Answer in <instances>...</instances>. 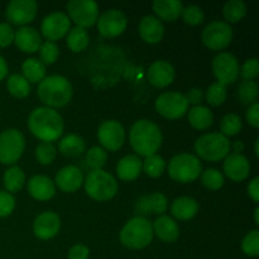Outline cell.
I'll use <instances>...</instances> for the list:
<instances>
[{"label":"cell","mask_w":259,"mask_h":259,"mask_svg":"<svg viewBox=\"0 0 259 259\" xmlns=\"http://www.w3.org/2000/svg\"><path fill=\"white\" fill-rule=\"evenodd\" d=\"M8 75V65L7 61L0 56V81L4 80Z\"/></svg>","instance_id":"cell-53"},{"label":"cell","mask_w":259,"mask_h":259,"mask_svg":"<svg viewBox=\"0 0 259 259\" xmlns=\"http://www.w3.org/2000/svg\"><path fill=\"white\" fill-rule=\"evenodd\" d=\"M108 159V153L103 147H93L89 149L86 154V162L89 167L93 169H101L106 163Z\"/></svg>","instance_id":"cell-40"},{"label":"cell","mask_w":259,"mask_h":259,"mask_svg":"<svg viewBox=\"0 0 259 259\" xmlns=\"http://www.w3.org/2000/svg\"><path fill=\"white\" fill-rule=\"evenodd\" d=\"M25 141L22 132L8 129L0 134V163L14 164L22 157Z\"/></svg>","instance_id":"cell-8"},{"label":"cell","mask_w":259,"mask_h":259,"mask_svg":"<svg viewBox=\"0 0 259 259\" xmlns=\"http://www.w3.org/2000/svg\"><path fill=\"white\" fill-rule=\"evenodd\" d=\"M201 182L206 189L215 191V190H219L223 187V185H224V176L218 169L207 168L206 171L201 172Z\"/></svg>","instance_id":"cell-39"},{"label":"cell","mask_w":259,"mask_h":259,"mask_svg":"<svg viewBox=\"0 0 259 259\" xmlns=\"http://www.w3.org/2000/svg\"><path fill=\"white\" fill-rule=\"evenodd\" d=\"M89 248L83 244H76L68 252V259H88L89 258Z\"/></svg>","instance_id":"cell-49"},{"label":"cell","mask_w":259,"mask_h":259,"mask_svg":"<svg viewBox=\"0 0 259 259\" xmlns=\"http://www.w3.org/2000/svg\"><path fill=\"white\" fill-rule=\"evenodd\" d=\"M67 12L76 27L85 29L98 22L99 7L93 0H71L67 3Z\"/></svg>","instance_id":"cell-11"},{"label":"cell","mask_w":259,"mask_h":259,"mask_svg":"<svg viewBox=\"0 0 259 259\" xmlns=\"http://www.w3.org/2000/svg\"><path fill=\"white\" fill-rule=\"evenodd\" d=\"M23 77L28 82H40L46 77V66L37 58H28L22 65Z\"/></svg>","instance_id":"cell-31"},{"label":"cell","mask_w":259,"mask_h":259,"mask_svg":"<svg viewBox=\"0 0 259 259\" xmlns=\"http://www.w3.org/2000/svg\"><path fill=\"white\" fill-rule=\"evenodd\" d=\"M89 38L86 29L80 27H75L68 32L67 34V46L72 52H81L89 46Z\"/></svg>","instance_id":"cell-33"},{"label":"cell","mask_w":259,"mask_h":259,"mask_svg":"<svg viewBox=\"0 0 259 259\" xmlns=\"http://www.w3.org/2000/svg\"><path fill=\"white\" fill-rule=\"evenodd\" d=\"M7 86L8 91H9L13 96H15V98L23 99L25 98V96L29 95V82H28L22 75L14 73V75L9 76V78H8L7 81Z\"/></svg>","instance_id":"cell-35"},{"label":"cell","mask_w":259,"mask_h":259,"mask_svg":"<svg viewBox=\"0 0 259 259\" xmlns=\"http://www.w3.org/2000/svg\"><path fill=\"white\" fill-rule=\"evenodd\" d=\"M224 172L230 180L235 182H240L247 179L248 175H249V162L243 154L230 153L225 157Z\"/></svg>","instance_id":"cell-19"},{"label":"cell","mask_w":259,"mask_h":259,"mask_svg":"<svg viewBox=\"0 0 259 259\" xmlns=\"http://www.w3.org/2000/svg\"><path fill=\"white\" fill-rule=\"evenodd\" d=\"M189 103L185 95L176 91L163 93L156 99V110L167 119H179L186 114Z\"/></svg>","instance_id":"cell-10"},{"label":"cell","mask_w":259,"mask_h":259,"mask_svg":"<svg viewBox=\"0 0 259 259\" xmlns=\"http://www.w3.org/2000/svg\"><path fill=\"white\" fill-rule=\"evenodd\" d=\"M230 142L220 133H209L200 137L195 142V151L200 158L205 161L217 162L229 154Z\"/></svg>","instance_id":"cell-6"},{"label":"cell","mask_w":259,"mask_h":259,"mask_svg":"<svg viewBox=\"0 0 259 259\" xmlns=\"http://www.w3.org/2000/svg\"><path fill=\"white\" fill-rule=\"evenodd\" d=\"M153 233H156L157 237L166 243H174L177 240L180 235V229L177 223L171 219L167 215H162L156 222L153 223Z\"/></svg>","instance_id":"cell-26"},{"label":"cell","mask_w":259,"mask_h":259,"mask_svg":"<svg viewBox=\"0 0 259 259\" xmlns=\"http://www.w3.org/2000/svg\"><path fill=\"white\" fill-rule=\"evenodd\" d=\"M71 20L65 13L62 12H55L51 13L50 15L43 19L42 25V33L48 40L53 42V40L61 39L70 32Z\"/></svg>","instance_id":"cell-16"},{"label":"cell","mask_w":259,"mask_h":259,"mask_svg":"<svg viewBox=\"0 0 259 259\" xmlns=\"http://www.w3.org/2000/svg\"><path fill=\"white\" fill-rule=\"evenodd\" d=\"M242 126V119H240L237 114H227V115L222 119V121H220V131H222L220 134L225 136L227 138L228 137L235 136V134L239 133Z\"/></svg>","instance_id":"cell-38"},{"label":"cell","mask_w":259,"mask_h":259,"mask_svg":"<svg viewBox=\"0 0 259 259\" xmlns=\"http://www.w3.org/2000/svg\"><path fill=\"white\" fill-rule=\"evenodd\" d=\"M3 182H4L5 189L9 194L10 192L20 191L25 184V175L20 167L13 166L5 171Z\"/></svg>","instance_id":"cell-32"},{"label":"cell","mask_w":259,"mask_h":259,"mask_svg":"<svg viewBox=\"0 0 259 259\" xmlns=\"http://www.w3.org/2000/svg\"><path fill=\"white\" fill-rule=\"evenodd\" d=\"M55 184L63 192H75L83 184L82 172L75 166H66L56 175Z\"/></svg>","instance_id":"cell-20"},{"label":"cell","mask_w":259,"mask_h":259,"mask_svg":"<svg viewBox=\"0 0 259 259\" xmlns=\"http://www.w3.org/2000/svg\"><path fill=\"white\" fill-rule=\"evenodd\" d=\"M185 99H186V101L189 104H194V105L197 106L201 103L202 99H204V91L199 88L190 89L186 93V95H185Z\"/></svg>","instance_id":"cell-50"},{"label":"cell","mask_w":259,"mask_h":259,"mask_svg":"<svg viewBox=\"0 0 259 259\" xmlns=\"http://www.w3.org/2000/svg\"><path fill=\"white\" fill-rule=\"evenodd\" d=\"M85 141L77 134H68L58 144V151L65 157H77L85 152Z\"/></svg>","instance_id":"cell-30"},{"label":"cell","mask_w":259,"mask_h":259,"mask_svg":"<svg viewBox=\"0 0 259 259\" xmlns=\"http://www.w3.org/2000/svg\"><path fill=\"white\" fill-rule=\"evenodd\" d=\"M189 121L191 126H194L197 131H205L211 126L212 121H214V115L209 108L197 105L189 111Z\"/></svg>","instance_id":"cell-29"},{"label":"cell","mask_w":259,"mask_h":259,"mask_svg":"<svg viewBox=\"0 0 259 259\" xmlns=\"http://www.w3.org/2000/svg\"><path fill=\"white\" fill-rule=\"evenodd\" d=\"M254 222L255 224L259 225V207H257V209L254 210Z\"/></svg>","instance_id":"cell-55"},{"label":"cell","mask_w":259,"mask_h":259,"mask_svg":"<svg viewBox=\"0 0 259 259\" xmlns=\"http://www.w3.org/2000/svg\"><path fill=\"white\" fill-rule=\"evenodd\" d=\"M212 71H214L218 82L227 86L229 83H234L239 77V62L232 53H219L212 60Z\"/></svg>","instance_id":"cell-12"},{"label":"cell","mask_w":259,"mask_h":259,"mask_svg":"<svg viewBox=\"0 0 259 259\" xmlns=\"http://www.w3.org/2000/svg\"><path fill=\"white\" fill-rule=\"evenodd\" d=\"M38 96L47 105V108H62L67 105L72 98V86L63 76H47L39 82Z\"/></svg>","instance_id":"cell-3"},{"label":"cell","mask_w":259,"mask_h":259,"mask_svg":"<svg viewBox=\"0 0 259 259\" xmlns=\"http://www.w3.org/2000/svg\"><path fill=\"white\" fill-rule=\"evenodd\" d=\"M37 10L38 5L34 0H12L8 4L5 15L12 24L25 25L34 20Z\"/></svg>","instance_id":"cell-14"},{"label":"cell","mask_w":259,"mask_h":259,"mask_svg":"<svg viewBox=\"0 0 259 259\" xmlns=\"http://www.w3.org/2000/svg\"><path fill=\"white\" fill-rule=\"evenodd\" d=\"M182 3L179 0H154L153 10L158 18L166 22H175L181 15Z\"/></svg>","instance_id":"cell-28"},{"label":"cell","mask_w":259,"mask_h":259,"mask_svg":"<svg viewBox=\"0 0 259 259\" xmlns=\"http://www.w3.org/2000/svg\"><path fill=\"white\" fill-rule=\"evenodd\" d=\"M14 42L20 51L25 53H34L39 50L42 40L40 35L34 28L22 27L14 33Z\"/></svg>","instance_id":"cell-24"},{"label":"cell","mask_w":259,"mask_h":259,"mask_svg":"<svg viewBox=\"0 0 259 259\" xmlns=\"http://www.w3.org/2000/svg\"><path fill=\"white\" fill-rule=\"evenodd\" d=\"M184 22L190 25H199L204 22L205 14L201 10V8L196 7V5H189V7L184 8L181 13Z\"/></svg>","instance_id":"cell-45"},{"label":"cell","mask_w":259,"mask_h":259,"mask_svg":"<svg viewBox=\"0 0 259 259\" xmlns=\"http://www.w3.org/2000/svg\"><path fill=\"white\" fill-rule=\"evenodd\" d=\"M223 13H224V17L228 22L237 23L242 20L247 14V5L242 0H230L224 5Z\"/></svg>","instance_id":"cell-34"},{"label":"cell","mask_w":259,"mask_h":259,"mask_svg":"<svg viewBox=\"0 0 259 259\" xmlns=\"http://www.w3.org/2000/svg\"><path fill=\"white\" fill-rule=\"evenodd\" d=\"M202 166L196 156L190 153H181L169 161L168 174L172 180L181 184L192 182L201 175Z\"/></svg>","instance_id":"cell-7"},{"label":"cell","mask_w":259,"mask_h":259,"mask_svg":"<svg viewBox=\"0 0 259 259\" xmlns=\"http://www.w3.org/2000/svg\"><path fill=\"white\" fill-rule=\"evenodd\" d=\"M202 43L212 51L227 48L233 39V29L227 22L215 20L209 23L202 32Z\"/></svg>","instance_id":"cell-9"},{"label":"cell","mask_w":259,"mask_h":259,"mask_svg":"<svg viewBox=\"0 0 259 259\" xmlns=\"http://www.w3.org/2000/svg\"><path fill=\"white\" fill-rule=\"evenodd\" d=\"M85 191L91 199L108 201L118 192V182L113 175L103 169H93L85 180Z\"/></svg>","instance_id":"cell-5"},{"label":"cell","mask_w":259,"mask_h":259,"mask_svg":"<svg viewBox=\"0 0 259 259\" xmlns=\"http://www.w3.org/2000/svg\"><path fill=\"white\" fill-rule=\"evenodd\" d=\"M153 228L151 222L143 217L129 220L120 232V242L129 249H142L152 242Z\"/></svg>","instance_id":"cell-4"},{"label":"cell","mask_w":259,"mask_h":259,"mask_svg":"<svg viewBox=\"0 0 259 259\" xmlns=\"http://www.w3.org/2000/svg\"><path fill=\"white\" fill-rule=\"evenodd\" d=\"M138 30L142 39L149 45L161 42L164 35L163 24L158 18L153 17V15H146L142 18L138 25Z\"/></svg>","instance_id":"cell-22"},{"label":"cell","mask_w":259,"mask_h":259,"mask_svg":"<svg viewBox=\"0 0 259 259\" xmlns=\"http://www.w3.org/2000/svg\"><path fill=\"white\" fill-rule=\"evenodd\" d=\"M57 149L50 142H40L35 148V158L40 164H51L56 158Z\"/></svg>","instance_id":"cell-41"},{"label":"cell","mask_w":259,"mask_h":259,"mask_svg":"<svg viewBox=\"0 0 259 259\" xmlns=\"http://www.w3.org/2000/svg\"><path fill=\"white\" fill-rule=\"evenodd\" d=\"M38 51H39L40 62L45 66L52 65V63L57 60L58 55H60L57 45H56L55 42H51V40H46L45 43H42Z\"/></svg>","instance_id":"cell-43"},{"label":"cell","mask_w":259,"mask_h":259,"mask_svg":"<svg viewBox=\"0 0 259 259\" xmlns=\"http://www.w3.org/2000/svg\"><path fill=\"white\" fill-rule=\"evenodd\" d=\"M143 169V161L138 156L129 154L121 158L116 164V174L123 181H134Z\"/></svg>","instance_id":"cell-25"},{"label":"cell","mask_w":259,"mask_h":259,"mask_svg":"<svg viewBox=\"0 0 259 259\" xmlns=\"http://www.w3.org/2000/svg\"><path fill=\"white\" fill-rule=\"evenodd\" d=\"M248 195L254 202H259V177L252 180V182L248 186Z\"/></svg>","instance_id":"cell-52"},{"label":"cell","mask_w":259,"mask_h":259,"mask_svg":"<svg viewBox=\"0 0 259 259\" xmlns=\"http://www.w3.org/2000/svg\"><path fill=\"white\" fill-rule=\"evenodd\" d=\"M254 152H255V156L259 157V139H255V144H254Z\"/></svg>","instance_id":"cell-56"},{"label":"cell","mask_w":259,"mask_h":259,"mask_svg":"<svg viewBox=\"0 0 259 259\" xmlns=\"http://www.w3.org/2000/svg\"><path fill=\"white\" fill-rule=\"evenodd\" d=\"M175 80V68L163 60L156 61L148 68V81L156 88H166Z\"/></svg>","instance_id":"cell-18"},{"label":"cell","mask_w":259,"mask_h":259,"mask_svg":"<svg viewBox=\"0 0 259 259\" xmlns=\"http://www.w3.org/2000/svg\"><path fill=\"white\" fill-rule=\"evenodd\" d=\"M28 126L34 137L42 142H53L63 133V120L55 109L40 106L30 113Z\"/></svg>","instance_id":"cell-1"},{"label":"cell","mask_w":259,"mask_h":259,"mask_svg":"<svg viewBox=\"0 0 259 259\" xmlns=\"http://www.w3.org/2000/svg\"><path fill=\"white\" fill-rule=\"evenodd\" d=\"M233 147V149H234V153H239L240 152H243V149H244V143H243L242 141H235L234 143H233V146H230V148Z\"/></svg>","instance_id":"cell-54"},{"label":"cell","mask_w":259,"mask_h":259,"mask_svg":"<svg viewBox=\"0 0 259 259\" xmlns=\"http://www.w3.org/2000/svg\"><path fill=\"white\" fill-rule=\"evenodd\" d=\"M61 228V220L56 212L46 211L38 215L33 224V232L39 239L47 240L57 235Z\"/></svg>","instance_id":"cell-17"},{"label":"cell","mask_w":259,"mask_h":259,"mask_svg":"<svg viewBox=\"0 0 259 259\" xmlns=\"http://www.w3.org/2000/svg\"><path fill=\"white\" fill-rule=\"evenodd\" d=\"M15 207V199L7 191H0V218L9 217Z\"/></svg>","instance_id":"cell-46"},{"label":"cell","mask_w":259,"mask_h":259,"mask_svg":"<svg viewBox=\"0 0 259 259\" xmlns=\"http://www.w3.org/2000/svg\"><path fill=\"white\" fill-rule=\"evenodd\" d=\"M14 30L8 23L0 24V47H8L14 42Z\"/></svg>","instance_id":"cell-48"},{"label":"cell","mask_w":259,"mask_h":259,"mask_svg":"<svg viewBox=\"0 0 259 259\" xmlns=\"http://www.w3.org/2000/svg\"><path fill=\"white\" fill-rule=\"evenodd\" d=\"M99 142L108 151H118L125 141V132L123 125L116 120H106L99 125Z\"/></svg>","instance_id":"cell-15"},{"label":"cell","mask_w":259,"mask_h":259,"mask_svg":"<svg viewBox=\"0 0 259 259\" xmlns=\"http://www.w3.org/2000/svg\"><path fill=\"white\" fill-rule=\"evenodd\" d=\"M240 75L247 81H252L259 75V62L257 58H249L240 68Z\"/></svg>","instance_id":"cell-47"},{"label":"cell","mask_w":259,"mask_h":259,"mask_svg":"<svg viewBox=\"0 0 259 259\" xmlns=\"http://www.w3.org/2000/svg\"><path fill=\"white\" fill-rule=\"evenodd\" d=\"M28 191H29L30 196L34 197L35 200L47 201L55 196L56 185L47 176L38 175V176H33L28 181Z\"/></svg>","instance_id":"cell-23"},{"label":"cell","mask_w":259,"mask_h":259,"mask_svg":"<svg viewBox=\"0 0 259 259\" xmlns=\"http://www.w3.org/2000/svg\"><path fill=\"white\" fill-rule=\"evenodd\" d=\"M238 98L240 99L243 104L257 103L258 98V85L254 81H242L238 86Z\"/></svg>","instance_id":"cell-37"},{"label":"cell","mask_w":259,"mask_h":259,"mask_svg":"<svg viewBox=\"0 0 259 259\" xmlns=\"http://www.w3.org/2000/svg\"><path fill=\"white\" fill-rule=\"evenodd\" d=\"M207 103L212 106H219L227 99V88L219 82H214L209 86L206 93Z\"/></svg>","instance_id":"cell-42"},{"label":"cell","mask_w":259,"mask_h":259,"mask_svg":"<svg viewBox=\"0 0 259 259\" xmlns=\"http://www.w3.org/2000/svg\"><path fill=\"white\" fill-rule=\"evenodd\" d=\"M129 141L134 151L143 157L156 154L161 147L163 137L158 126L151 120L142 119L133 124L129 133Z\"/></svg>","instance_id":"cell-2"},{"label":"cell","mask_w":259,"mask_h":259,"mask_svg":"<svg viewBox=\"0 0 259 259\" xmlns=\"http://www.w3.org/2000/svg\"><path fill=\"white\" fill-rule=\"evenodd\" d=\"M167 210V199L161 192L139 197L136 204V212L139 217L147 214H163Z\"/></svg>","instance_id":"cell-21"},{"label":"cell","mask_w":259,"mask_h":259,"mask_svg":"<svg viewBox=\"0 0 259 259\" xmlns=\"http://www.w3.org/2000/svg\"><path fill=\"white\" fill-rule=\"evenodd\" d=\"M199 211V202L195 199L189 196H181L172 202L171 212L177 220H186L192 219Z\"/></svg>","instance_id":"cell-27"},{"label":"cell","mask_w":259,"mask_h":259,"mask_svg":"<svg viewBox=\"0 0 259 259\" xmlns=\"http://www.w3.org/2000/svg\"><path fill=\"white\" fill-rule=\"evenodd\" d=\"M242 249L249 257H257L259 254V230H252L245 235L242 242Z\"/></svg>","instance_id":"cell-44"},{"label":"cell","mask_w":259,"mask_h":259,"mask_svg":"<svg viewBox=\"0 0 259 259\" xmlns=\"http://www.w3.org/2000/svg\"><path fill=\"white\" fill-rule=\"evenodd\" d=\"M247 120L254 128L259 126V104L254 103L249 106L247 111Z\"/></svg>","instance_id":"cell-51"},{"label":"cell","mask_w":259,"mask_h":259,"mask_svg":"<svg viewBox=\"0 0 259 259\" xmlns=\"http://www.w3.org/2000/svg\"><path fill=\"white\" fill-rule=\"evenodd\" d=\"M128 25V18L121 10L110 9L98 18V29L103 37L114 38L120 35Z\"/></svg>","instance_id":"cell-13"},{"label":"cell","mask_w":259,"mask_h":259,"mask_svg":"<svg viewBox=\"0 0 259 259\" xmlns=\"http://www.w3.org/2000/svg\"><path fill=\"white\" fill-rule=\"evenodd\" d=\"M143 169L147 176L156 179L161 176L166 169V161L158 154H152V156L146 157L143 161Z\"/></svg>","instance_id":"cell-36"}]
</instances>
